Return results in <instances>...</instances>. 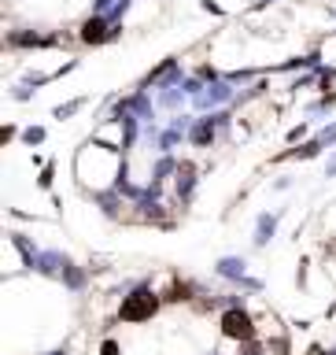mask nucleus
Instances as JSON below:
<instances>
[{"instance_id":"nucleus-3","label":"nucleus","mask_w":336,"mask_h":355,"mask_svg":"<svg viewBox=\"0 0 336 355\" xmlns=\"http://www.w3.org/2000/svg\"><path fill=\"white\" fill-rule=\"evenodd\" d=\"M244 266H248L244 259H237V255H226V259H218L215 270H218V277H229V282H244V277H248V274H244Z\"/></svg>"},{"instance_id":"nucleus-8","label":"nucleus","mask_w":336,"mask_h":355,"mask_svg":"<svg viewBox=\"0 0 336 355\" xmlns=\"http://www.w3.org/2000/svg\"><path fill=\"white\" fill-rule=\"evenodd\" d=\"M48 355H63V352H48Z\"/></svg>"},{"instance_id":"nucleus-4","label":"nucleus","mask_w":336,"mask_h":355,"mask_svg":"<svg viewBox=\"0 0 336 355\" xmlns=\"http://www.w3.org/2000/svg\"><path fill=\"white\" fill-rule=\"evenodd\" d=\"M274 230H277V215H263L259 218V230H255V244L263 248V244L274 237Z\"/></svg>"},{"instance_id":"nucleus-1","label":"nucleus","mask_w":336,"mask_h":355,"mask_svg":"<svg viewBox=\"0 0 336 355\" xmlns=\"http://www.w3.org/2000/svg\"><path fill=\"white\" fill-rule=\"evenodd\" d=\"M218 326H222V337H226V340H237V344L259 337V326H255V318H251L244 307H229L226 315L218 318Z\"/></svg>"},{"instance_id":"nucleus-6","label":"nucleus","mask_w":336,"mask_h":355,"mask_svg":"<svg viewBox=\"0 0 336 355\" xmlns=\"http://www.w3.org/2000/svg\"><path fill=\"white\" fill-rule=\"evenodd\" d=\"M100 355H122V348H118V340H104V344H100Z\"/></svg>"},{"instance_id":"nucleus-5","label":"nucleus","mask_w":336,"mask_h":355,"mask_svg":"<svg viewBox=\"0 0 336 355\" xmlns=\"http://www.w3.org/2000/svg\"><path fill=\"white\" fill-rule=\"evenodd\" d=\"M82 41H104V22H100V19H89L85 30H82Z\"/></svg>"},{"instance_id":"nucleus-2","label":"nucleus","mask_w":336,"mask_h":355,"mask_svg":"<svg viewBox=\"0 0 336 355\" xmlns=\"http://www.w3.org/2000/svg\"><path fill=\"white\" fill-rule=\"evenodd\" d=\"M155 311H159V296H155L152 288H137L133 296L122 300L118 318H122V322H148Z\"/></svg>"},{"instance_id":"nucleus-7","label":"nucleus","mask_w":336,"mask_h":355,"mask_svg":"<svg viewBox=\"0 0 336 355\" xmlns=\"http://www.w3.org/2000/svg\"><path fill=\"white\" fill-rule=\"evenodd\" d=\"M44 141V130H26V144H37Z\"/></svg>"}]
</instances>
